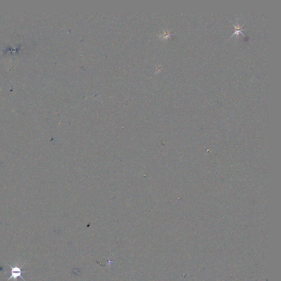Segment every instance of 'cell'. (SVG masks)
<instances>
[{
  "instance_id": "1",
  "label": "cell",
  "mask_w": 281,
  "mask_h": 281,
  "mask_svg": "<svg viewBox=\"0 0 281 281\" xmlns=\"http://www.w3.org/2000/svg\"><path fill=\"white\" fill-rule=\"evenodd\" d=\"M9 266H10V268H11V276L8 279V281L9 280H11V279H13V281L14 280L15 281H16V279H18V277H20V279H23L24 281H25L24 279L22 277V273L23 272L22 271V266H20V267L18 266H12L11 265H9Z\"/></svg>"
},
{
  "instance_id": "2",
  "label": "cell",
  "mask_w": 281,
  "mask_h": 281,
  "mask_svg": "<svg viewBox=\"0 0 281 281\" xmlns=\"http://www.w3.org/2000/svg\"><path fill=\"white\" fill-rule=\"evenodd\" d=\"M232 24L235 27V33L231 36V38H232V37H233V36H235V35H237V36H238L239 34H242L243 36H245L244 34L243 33H242V31H243L244 30L246 29H242V27H243V24L242 25H239V24H238V20H237V22H236V25L235 24Z\"/></svg>"
}]
</instances>
